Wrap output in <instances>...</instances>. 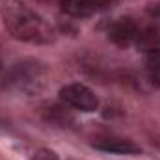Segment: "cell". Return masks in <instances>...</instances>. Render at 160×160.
I'll use <instances>...</instances> for the list:
<instances>
[{
  "instance_id": "277c9868",
  "label": "cell",
  "mask_w": 160,
  "mask_h": 160,
  "mask_svg": "<svg viewBox=\"0 0 160 160\" xmlns=\"http://www.w3.org/2000/svg\"><path fill=\"white\" fill-rule=\"evenodd\" d=\"M138 34H140L138 24H136L132 19H128V17L116 21V22L110 26V30H108L110 41L116 43V45H119V47H128V45L136 43Z\"/></svg>"
},
{
  "instance_id": "6da1fadb",
  "label": "cell",
  "mask_w": 160,
  "mask_h": 160,
  "mask_svg": "<svg viewBox=\"0 0 160 160\" xmlns=\"http://www.w3.org/2000/svg\"><path fill=\"white\" fill-rule=\"evenodd\" d=\"M0 15L4 26L15 39L34 45H47L54 41V30L50 24L21 0H6Z\"/></svg>"
},
{
  "instance_id": "9c48e42d",
  "label": "cell",
  "mask_w": 160,
  "mask_h": 160,
  "mask_svg": "<svg viewBox=\"0 0 160 160\" xmlns=\"http://www.w3.org/2000/svg\"><path fill=\"white\" fill-rule=\"evenodd\" d=\"M47 119L52 121V123H56V125H60V127H69V125L75 121L73 119V116H71L67 110H63V108H60V106H52V108H48Z\"/></svg>"
},
{
  "instance_id": "5b68a950",
  "label": "cell",
  "mask_w": 160,
  "mask_h": 160,
  "mask_svg": "<svg viewBox=\"0 0 160 160\" xmlns=\"http://www.w3.org/2000/svg\"><path fill=\"white\" fill-rule=\"evenodd\" d=\"M108 0H62V11L71 17H91L102 8H106Z\"/></svg>"
},
{
  "instance_id": "52a82bcc",
  "label": "cell",
  "mask_w": 160,
  "mask_h": 160,
  "mask_svg": "<svg viewBox=\"0 0 160 160\" xmlns=\"http://www.w3.org/2000/svg\"><path fill=\"white\" fill-rule=\"evenodd\" d=\"M136 45L143 52H160V26H147L143 30L140 28Z\"/></svg>"
},
{
  "instance_id": "8992f818",
  "label": "cell",
  "mask_w": 160,
  "mask_h": 160,
  "mask_svg": "<svg viewBox=\"0 0 160 160\" xmlns=\"http://www.w3.org/2000/svg\"><path fill=\"white\" fill-rule=\"evenodd\" d=\"M97 149L104 151V153H116V155H138L142 149L140 145H136L130 140H119V138H108L102 142L95 143Z\"/></svg>"
},
{
  "instance_id": "30bf717a",
  "label": "cell",
  "mask_w": 160,
  "mask_h": 160,
  "mask_svg": "<svg viewBox=\"0 0 160 160\" xmlns=\"http://www.w3.org/2000/svg\"><path fill=\"white\" fill-rule=\"evenodd\" d=\"M32 160H60V157H58L52 149L41 147V149H38V151L32 155Z\"/></svg>"
},
{
  "instance_id": "7a4b0ae2",
  "label": "cell",
  "mask_w": 160,
  "mask_h": 160,
  "mask_svg": "<svg viewBox=\"0 0 160 160\" xmlns=\"http://www.w3.org/2000/svg\"><path fill=\"white\" fill-rule=\"evenodd\" d=\"M47 82H48V69L43 62L21 60V62H15L6 73L4 88L13 93L34 97V95H39L47 88Z\"/></svg>"
},
{
  "instance_id": "3957f363",
  "label": "cell",
  "mask_w": 160,
  "mask_h": 160,
  "mask_svg": "<svg viewBox=\"0 0 160 160\" xmlns=\"http://www.w3.org/2000/svg\"><path fill=\"white\" fill-rule=\"evenodd\" d=\"M60 99L67 106L80 110V112H86V114L95 112L99 108V97L88 86H84L80 82H73V84L63 86L60 89Z\"/></svg>"
},
{
  "instance_id": "ba28073f",
  "label": "cell",
  "mask_w": 160,
  "mask_h": 160,
  "mask_svg": "<svg viewBox=\"0 0 160 160\" xmlns=\"http://www.w3.org/2000/svg\"><path fill=\"white\" fill-rule=\"evenodd\" d=\"M143 67L147 82L155 89H160V52H145Z\"/></svg>"
}]
</instances>
